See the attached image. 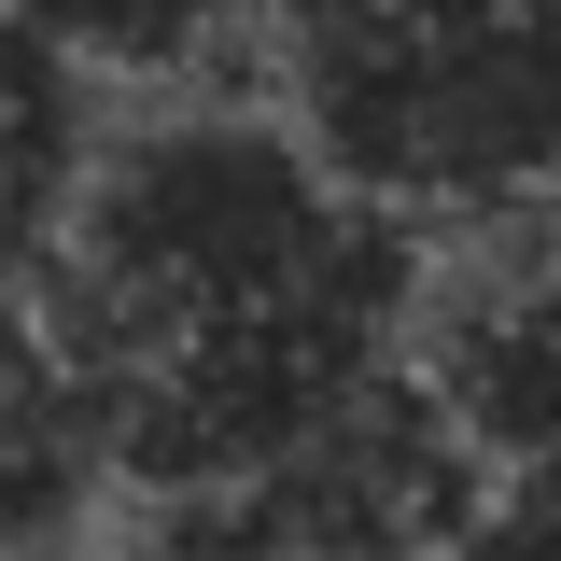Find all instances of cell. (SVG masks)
I'll return each instance as SVG.
<instances>
[{"label":"cell","instance_id":"5","mask_svg":"<svg viewBox=\"0 0 561 561\" xmlns=\"http://www.w3.org/2000/svg\"><path fill=\"white\" fill-rule=\"evenodd\" d=\"M70 70H183L225 28V0H14Z\"/></svg>","mask_w":561,"mask_h":561},{"label":"cell","instance_id":"4","mask_svg":"<svg viewBox=\"0 0 561 561\" xmlns=\"http://www.w3.org/2000/svg\"><path fill=\"white\" fill-rule=\"evenodd\" d=\"M84 183V70L0 0V253H28Z\"/></svg>","mask_w":561,"mask_h":561},{"label":"cell","instance_id":"3","mask_svg":"<svg viewBox=\"0 0 561 561\" xmlns=\"http://www.w3.org/2000/svg\"><path fill=\"white\" fill-rule=\"evenodd\" d=\"M435 421L478 449V478H519V463H561V253H519V267L463 280L435 309V337L408 365Z\"/></svg>","mask_w":561,"mask_h":561},{"label":"cell","instance_id":"1","mask_svg":"<svg viewBox=\"0 0 561 561\" xmlns=\"http://www.w3.org/2000/svg\"><path fill=\"white\" fill-rule=\"evenodd\" d=\"M408 225L365 210L280 113H183L113 140L57 210L43 337L113 408V379L267 323H393Z\"/></svg>","mask_w":561,"mask_h":561},{"label":"cell","instance_id":"2","mask_svg":"<svg viewBox=\"0 0 561 561\" xmlns=\"http://www.w3.org/2000/svg\"><path fill=\"white\" fill-rule=\"evenodd\" d=\"M267 84L365 210H561V0H267Z\"/></svg>","mask_w":561,"mask_h":561}]
</instances>
